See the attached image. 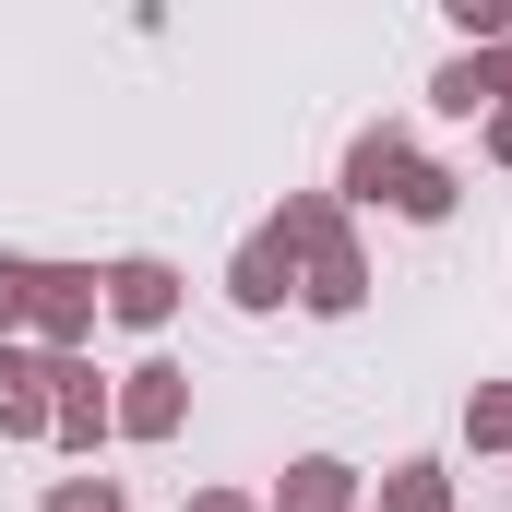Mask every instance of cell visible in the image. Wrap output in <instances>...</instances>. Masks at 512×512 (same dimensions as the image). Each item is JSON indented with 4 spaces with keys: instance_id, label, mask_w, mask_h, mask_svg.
<instances>
[{
    "instance_id": "52a82bcc",
    "label": "cell",
    "mask_w": 512,
    "mask_h": 512,
    "mask_svg": "<svg viewBox=\"0 0 512 512\" xmlns=\"http://www.w3.org/2000/svg\"><path fill=\"white\" fill-rule=\"evenodd\" d=\"M48 382H60V441H96V382H84V370H72V358H60V370H48Z\"/></svg>"
},
{
    "instance_id": "8992f818",
    "label": "cell",
    "mask_w": 512,
    "mask_h": 512,
    "mask_svg": "<svg viewBox=\"0 0 512 512\" xmlns=\"http://www.w3.org/2000/svg\"><path fill=\"white\" fill-rule=\"evenodd\" d=\"M239 298H251V310H274V298H286V227L239 251Z\"/></svg>"
},
{
    "instance_id": "8fae6325",
    "label": "cell",
    "mask_w": 512,
    "mask_h": 512,
    "mask_svg": "<svg viewBox=\"0 0 512 512\" xmlns=\"http://www.w3.org/2000/svg\"><path fill=\"white\" fill-rule=\"evenodd\" d=\"M453 12H465L477 36H501V24H512V0H453Z\"/></svg>"
},
{
    "instance_id": "5bb4252c",
    "label": "cell",
    "mask_w": 512,
    "mask_h": 512,
    "mask_svg": "<svg viewBox=\"0 0 512 512\" xmlns=\"http://www.w3.org/2000/svg\"><path fill=\"white\" fill-rule=\"evenodd\" d=\"M501 155H512V108H501Z\"/></svg>"
},
{
    "instance_id": "ba28073f",
    "label": "cell",
    "mask_w": 512,
    "mask_h": 512,
    "mask_svg": "<svg viewBox=\"0 0 512 512\" xmlns=\"http://www.w3.org/2000/svg\"><path fill=\"white\" fill-rule=\"evenodd\" d=\"M382 512H441V465H393V489H382Z\"/></svg>"
},
{
    "instance_id": "7c38bea8",
    "label": "cell",
    "mask_w": 512,
    "mask_h": 512,
    "mask_svg": "<svg viewBox=\"0 0 512 512\" xmlns=\"http://www.w3.org/2000/svg\"><path fill=\"white\" fill-rule=\"evenodd\" d=\"M477 441H512V393H489V405H477Z\"/></svg>"
},
{
    "instance_id": "9c48e42d",
    "label": "cell",
    "mask_w": 512,
    "mask_h": 512,
    "mask_svg": "<svg viewBox=\"0 0 512 512\" xmlns=\"http://www.w3.org/2000/svg\"><path fill=\"white\" fill-rule=\"evenodd\" d=\"M24 310H36V262L0 251V322H24Z\"/></svg>"
},
{
    "instance_id": "5b68a950",
    "label": "cell",
    "mask_w": 512,
    "mask_h": 512,
    "mask_svg": "<svg viewBox=\"0 0 512 512\" xmlns=\"http://www.w3.org/2000/svg\"><path fill=\"white\" fill-rule=\"evenodd\" d=\"M274 512H346V465H322V453L286 465V501H274Z\"/></svg>"
},
{
    "instance_id": "7a4b0ae2",
    "label": "cell",
    "mask_w": 512,
    "mask_h": 512,
    "mask_svg": "<svg viewBox=\"0 0 512 512\" xmlns=\"http://www.w3.org/2000/svg\"><path fill=\"white\" fill-rule=\"evenodd\" d=\"M167 298H179L167 262H120V274H108V310H120V322H167Z\"/></svg>"
},
{
    "instance_id": "277c9868",
    "label": "cell",
    "mask_w": 512,
    "mask_h": 512,
    "mask_svg": "<svg viewBox=\"0 0 512 512\" xmlns=\"http://www.w3.org/2000/svg\"><path fill=\"white\" fill-rule=\"evenodd\" d=\"M36 322L48 334H84L96 322V274H36Z\"/></svg>"
},
{
    "instance_id": "6da1fadb",
    "label": "cell",
    "mask_w": 512,
    "mask_h": 512,
    "mask_svg": "<svg viewBox=\"0 0 512 512\" xmlns=\"http://www.w3.org/2000/svg\"><path fill=\"white\" fill-rule=\"evenodd\" d=\"M346 191H358V203H393V215H453V179H441V167H417L393 131H370V143L346 155Z\"/></svg>"
},
{
    "instance_id": "4fadbf2b",
    "label": "cell",
    "mask_w": 512,
    "mask_h": 512,
    "mask_svg": "<svg viewBox=\"0 0 512 512\" xmlns=\"http://www.w3.org/2000/svg\"><path fill=\"white\" fill-rule=\"evenodd\" d=\"M191 512H251V501H191Z\"/></svg>"
},
{
    "instance_id": "30bf717a",
    "label": "cell",
    "mask_w": 512,
    "mask_h": 512,
    "mask_svg": "<svg viewBox=\"0 0 512 512\" xmlns=\"http://www.w3.org/2000/svg\"><path fill=\"white\" fill-rule=\"evenodd\" d=\"M48 512H120V489H96V477H84V489H60Z\"/></svg>"
},
{
    "instance_id": "3957f363",
    "label": "cell",
    "mask_w": 512,
    "mask_h": 512,
    "mask_svg": "<svg viewBox=\"0 0 512 512\" xmlns=\"http://www.w3.org/2000/svg\"><path fill=\"white\" fill-rule=\"evenodd\" d=\"M120 429H179V370H131V393H120Z\"/></svg>"
}]
</instances>
